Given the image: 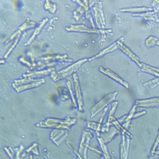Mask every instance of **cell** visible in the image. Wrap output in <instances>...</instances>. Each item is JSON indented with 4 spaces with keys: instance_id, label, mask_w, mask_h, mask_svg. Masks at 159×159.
Masks as SVG:
<instances>
[{
    "instance_id": "1",
    "label": "cell",
    "mask_w": 159,
    "mask_h": 159,
    "mask_svg": "<svg viewBox=\"0 0 159 159\" xmlns=\"http://www.w3.org/2000/svg\"><path fill=\"white\" fill-rule=\"evenodd\" d=\"M87 61H88L87 59L81 60V61L76 62L74 64H72L71 66H70L67 68L64 69V70L59 71V72H55V71H53L52 75H51V78H53L54 81H57V80H60V79H63V78H67L70 75L72 74L73 72H75L76 71H78V69L81 66L82 64L85 63Z\"/></svg>"
},
{
    "instance_id": "2",
    "label": "cell",
    "mask_w": 159,
    "mask_h": 159,
    "mask_svg": "<svg viewBox=\"0 0 159 159\" xmlns=\"http://www.w3.org/2000/svg\"><path fill=\"white\" fill-rule=\"evenodd\" d=\"M117 92H114V93H111V94L106 95L100 102H98L97 104L95 105L92 109L90 110L91 117H94L95 114L98 113L99 111H101L102 109H104L105 107H107V105L110 104L111 101L115 100V98L117 96Z\"/></svg>"
},
{
    "instance_id": "3",
    "label": "cell",
    "mask_w": 159,
    "mask_h": 159,
    "mask_svg": "<svg viewBox=\"0 0 159 159\" xmlns=\"http://www.w3.org/2000/svg\"><path fill=\"white\" fill-rule=\"evenodd\" d=\"M94 12L98 28L99 29L104 28L106 26V20H105L103 10H102V3L101 2H97L96 5L94 7Z\"/></svg>"
},
{
    "instance_id": "4",
    "label": "cell",
    "mask_w": 159,
    "mask_h": 159,
    "mask_svg": "<svg viewBox=\"0 0 159 159\" xmlns=\"http://www.w3.org/2000/svg\"><path fill=\"white\" fill-rule=\"evenodd\" d=\"M91 138H92V134L90 132H84L81 144H80V148H79V152L81 155H83L84 159L87 158V149L89 148V144Z\"/></svg>"
},
{
    "instance_id": "5",
    "label": "cell",
    "mask_w": 159,
    "mask_h": 159,
    "mask_svg": "<svg viewBox=\"0 0 159 159\" xmlns=\"http://www.w3.org/2000/svg\"><path fill=\"white\" fill-rule=\"evenodd\" d=\"M66 30L68 32H79V33H111V30L108 31H101V30H95V29H90L87 26H85L84 25H73V26H67L66 27Z\"/></svg>"
},
{
    "instance_id": "6",
    "label": "cell",
    "mask_w": 159,
    "mask_h": 159,
    "mask_svg": "<svg viewBox=\"0 0 159 159\" xmlns=\"http://www.w3.org/2000/svg\"><path fill=\"white\" fill-rule=\"evenodd\" d=\"M68 135V133L66 132V130L63 129H56L51 133V139L55 144H57L59 146L61 143L65 140L66 138Z\"/></svg>"
},
{
    "instance_id": "7",
    "label": "cell",
    "mask_w": 159,
    "mask_h": 159,
    "mask_svg": "<svg viewBox=\"0 0 159 159\" xmlns=\"http://www.w3.org/2000/svg\"><path fill=\"white\" fill-rule=\"evenodd\" d=\"M37 26V23H36L35 21H33V20H30V19H27L26 21H25V23L23 24L22 26H20L19 29L17 30L16 32L14 33L13 35H11V37H10V39H8V40H6V43L11 42L15 38H17L18 36L20 35V33H22L23 31L30 29V28H33V27H34V26Z\"/></svg>"
},
{
    "instance_id": "8",
    "label": "cell",
    "mask_w": 159,
    "mask_h": 159,
    "mask_svg": "<svg viewBox=\"0 0 159 159\" xmlns=\"http://www.w3.org/2000/svg\"><path fill=\"white\" fill-rule=\"evenodd\" d=\"M117 46H118V49H120L121 50H123L125 54H127V55L129 56L130 58L133 60L136 63L137 65L139 66V67H140L141 66V65H142V63L140 61V59H139V57H137L136 55H134L131 50H129V49L127 48L126 46H125V44L124 43V39L122 38V39H120L118 41H117Z\"/></svg>"
},
{
    "instance_id": "9",
    "label": "cell",
    "mask_w": 159,
    "mask_h": 159,
    "mask_svg": "<svg viewBox=\"0 0 159 159\" xmlns=\"http://www.w3.org/2000/svg\"><path fill=\"white\" fill-rule=\"evenodd\" d=\"M129 136H127L125 134H123V142L121 146V159L128 158V153L129 149Z\"/></svg>"
},
{
    "instance_id": "10",
    "label": "cell",
    "mask_w": 159,
    "mask_h": 159,
    "mask_svg": "<svg viewBox=\"0 0 159 159\" xmlns=\"http://www.w3.org/2000/svg\"><path fill=\"white\" fill-rule=\"evenodd\" d=\"M77 121H73V122H70V123H66V124H55V123H49L45 121L43 124H37L38 127H44V128H53L55 127L56 129H67L69 127L74 124Z\"/></svg>"
},
{
    "instance_id": "11",
    "label": "cell",
    "mask_w": 159,
    "mask_h": 159,
    "mask_svg": "<svg viewBox=\"0 0 159 159\" xmlns=\"http://www.w3.org/2000/svg\"><path fill=\"white\" fill-rule=\"evenodd\" d=\"M100 70H101V72H103L104 74L107 75V76H109V77H111V78H113L114 80H116L117 82H118L119 84H121L122 85H124V87H125L126 89L129 88V84H128L127 82L124 81V80H123V79L120 78V77L117 76V75L115 74L114 72H112V71H111V70H109V69L103 68L102 66H101V67H100Z\"/></svg>"
},
{
    "instance_id": "12",
    "label": "cell",
    "mask_w": 159,
    "mask_h": 159,
    "mask_svg": "<svg viewBox=\"0 0 159 159\" xmlns=\"http://www.w3.org/2000/svg\"><path fill=\"white\" fill-rule=\"evenodd\" d=\"M135 105L138 107H155L159 106V98L149 99V100H142V101H136Z\"/></svg>"
},
{
    "instance_id": "13",
    "label": "cell",
    "mask_w": 159,
    "mask_h": 159,
    "mask_svg": "<svg viewBox=\"0 0 159 159\" xmlns=\"http://www.w3.org/2000/svg\"><path fill=\"white\" fill-rule=\"evenodd\" d=\"M73 78L75 82V88H76V94H77V98H78V108L79 111H82L84 110V105H83V100H82L81 90H80V86H79V82H78V77L76 73L73 74Z\"/></svg>"
},
{
    "instance_id": "14",
    "label": "cell",
    "mask_w": 159,
    "mask_h": 159,
    "mask_svg": "<svg viewBox=\"0 0 159 159\" xmlns=\"http://www.w3.org/2000/svg\"><path fill=\"white\" fill-rule=\"evenodd\" d=\"M44 82H45V80H44V79H43V78H41V79L37 80L35 83H33V84H29L23 85V86L17 87V88H16V92L20 93V92H21V91L23 90H26V89H29L39 87V86H40V85H42L43 84H44Z\"/></svg>"
},
{
    "instance_id": "15",
    "label": "cell",
    "mask_w": 159,
    "mask_h": 159,
    "mask_svg": "<svg viewBox=\"0 0 159 159\" xmlns=\"http://www.w3.org/2000/svg\"><path fill=\"white\" fill-rule=\"evenodd\" d=\"M55 71V69H49V70H45V71H39L33 72V73H30V74H24L23 75V78H32L34 79V78H41L43 76H46V75L49 74L51 71Z\"/></svg>"
},
{
    "instance_id": "16",
    "label": "cell",
    "mask_w": 159,
    "mask_h": 159,
    "mask_svg": "<svg viewBox=\"0 0 159 159\" xmlns=\"http://www.w3.org/2000/svg\"><path fill=\"white\" fill-rule=\"evenodd\" d=\"M107 111V108H105V112L103 113V115L101 117V120L99 122V124H95V123H90V122H89L88 125L87 127L88 128H91V129H93L95 130V132L97 134L98 136H100V131H101V123H102V120H103V117H104L105 114H106V111Z\"/></svg>"
},
{
    "instance_id": "17",
    "label": "cell",
    "mask_w": 159,
    "mask_h": 159,
    "mask_svg": "<svg viewBox=\"0 0 159 159\" xmlns=\"http://www.w3.org/2000/svg\"><path fill=\"white\" fill-rule=\"evenodd\" d=\"M152 9L149 7H140V8H126V9H121L123 12H131V13H140V12H147L152 11Z\"/></svg>"
},
{
    "instance_id": "18",
    "label": "cell",
    "mask_w": 159,
    "mask_h": 159,
    "mask_svg": "<svg viewBox=\"0 0 159 159\" xmlns=\"http://www.w3.org/2000/svg\"><path fill=\"white\" fill-rule=\"evenodd\" d=\"M47 22H48V19L43 20V21H42V22H41V24H40V25L39 26V27H38V28L35 30V32H34V33L33 34V36L31 37V39H30L28 41H27V43H26V45H29L30 43H32V42H33V40L35 39V38L37 37V35H39V33L41 32V30L43 28V26H45V24Z\"/></svg>"
},
{
    "instance_id": "19",
    "label": "cell",
    "mask_w": 159,
    "mask_h": 159,
    "mask_svg": "<svg viewBox=\"0 0 159 159\" xmlns=\"http://www.w3.org/2000/svg\"><path fill=\"white\" fill-rule=\"evenodd\" d=\"M117 49H118V46H117V42L114 43L112 45L109 46L108 48H107V49H105L104 50H102L99 55H97L96 56H94V57H93V58H91L89 61H92V60H94V59H96V58H99V57H101V56H102V55H106V54H107V53H110L111 52V51H114V50H116Z\"/></svg>"
},
{
    "instance_id": "20",
    "label": "cell",
    "mask_w": 159,
    "mask_h": 159,
    "mask_svg": "<svg viewBox=\"0 0 159 159\" xmlns=\"http://www.w3.org/2000/svg\"><path fill=\"white\" fill-rule=\"evenodd\" d=\"M159 46V40L157 39L156 37H149L148 39L146 40V46L147 48H151L152 46Z\"/></svg>"
},
{
    "instance_id": "21",
    "label": "cell",
    "mask_w": 159,
    "mask_h": 159,
    "mask_svg": "<svg viewBox=\"0 0 159 159\" xmlns=\"http://www.w3.org/2000/svg\"><path fill=\"white\" fill-rule=\"evenodd\" d=\"M84 3V10H85V15H86V17L88 18L89 20H90L91 24H92V26H93V29H94V24L93 22V19H92V16H91V13L90 10L89 9V1L85 0L83 2Z\"/></svg>"
},
{
    "instance_id": "22",
    "label": "cell",
    "mask_w": 159,
    "mask_h": 159,
    "mask_svg": "<svg viewBox=\"0 0 159 159\" xmlns=\"http://www.w3.org/2000/svg\"><path fill=\"white\" fill-rule=\"evenodd\" d=\"M140 16H143L146 20H154V21L159 23V16L156 15L154 12H152V13H146L145 15Z\"/></svg>"
},
{
    "instance_id": "23",
    "label": "cell",
    "mask_w": 159,
    "mask_h": 159,
    "mask_svg": "<svg viewBox=\"0 0 159 159\" xmlns=\"http://www.w3.org/2000/svg\"><path fill=\"white\" fill-rule=\"evenodd\" d=\"M98 140H99V142H100V146H101V149H102V151H103V155H104L105 158L111 159L109 154H108V152H107V146H105V142H104V140H103V139L101 138V137H99V138H98Z\"/></svg>"
},
{
    "instance_id": "24",
    "label": "cell",
    "mask_w": 159,
    "mask_h": 159,
    "mask_svg": "<svg viewBox=\"0 0 159 159\" xmlns=\"http://www.w3.org/2000/svg\"><path fill=\"white\" fill-rule=\"evenodd\" d=\"M136 105H134V107L132 108V110H131V111H130V113L126 117H125V119H120L119 120V122H125V123H128V122H129L130 120H131V118H133L134 117V112H135V109H136Z\"/></svg>"
},
{
    "instance_id": "25",
    "label": "cell",
    "mask_w": 159,
    "mask_h": 159,
    "mask_svg": "<svg viewBox=\"0 0 159 159\" xmlns=\"http://www.w3.org/2000/svg\"><path fill=\"white\" fill-rule=\"evenodd\" d=\"M46 10H50L52 13H55L56 10H57V8H56V5H55V3H51L49 1H46L45 3V6H44Z\"/></svg>"
},
{
    "instance_id": "26",
    "label": "cell",
    "mask_w": 159,
    "mask_h": 159,
    "mask_svg": "<svg viewBox=\"0 0 159 159\" xmlns=\"http://www.w3.org/2000/svg\"><path fill=\"white\" fill-rule=\"evenodd\" d=\"M120 131L119 130H117V129H114L113 130V132H110L109 133V135L108 136H105L104 137V139H103V140H104V142L105 143H107V142H109L112 138H113V136L115 135V134H117V133H119Z\"/></svg>"
},
{
    "instance_id": "27",
    "label": "cell",
    "mask_w": 159,
    "mask_h": 159,
    "mask_svg": "<svg viewBox=\"0 0 159 159\" xmlns=\"http://www.w3.org/2000/svg\"><path fill=\"white\" fill-rule=\"evenodd\" d=\"M26 152H33L35 153L36 155H39V151H38V144H33V146L30 148L26 150Z\"/></svg>"
},
{
    "instance_id": "28",
    "label": "cell",
    "mask_w": 159,
    "mask_h": 159,
    "mask_svg": "<svg viewBox=\"0 0 159 159\" xmlns=\"http://www.w3.org/2000/svg\"><path fill=\"white\" fill-rule=\"evenodd\" d=\"M20 36H18V37H17V38H16V40L15 41V43H14L13 45H12V46H11V47H10V49L8 50V52H7L6 54H5V55H4V57H5V58H7V57L9 56V55H10V53L12 52V50H13V49H14V48H15V47L16 46V44H17V43H18V40H19V39H20Z\"/></svg>"
},
{
    "instance_id": "29",
    "label": "cell",
    "mask_w": 159,
    "mask_h": 159,
    "mask_svg": "<svg viewBox=\"0 0 159 159\" xmlns=\"http://www.w3.org/2000/svg\"><path fill=\"white\" fill-rule=\"evenodd\" d=\"M151 84H154L153 85V87H154V86H156V85L159 84V78H156V79H154V80H152V81L145 83V84H144V86H148V85H151Z\"/></svg>"
},
{
    "instance_id": "30",
    "label": "cell",
    "mask_w": 159,
    "mask_h": 159,
    "mask_svg": "<svg viewBox=\"0 0 159 159\" xmlns=\"http://www.w3.org/2000/svg\"><path fill=\"white\" fill-rule=\"evenodd\" d=\"M66 85H67V87H68L69 90H70V93H71V98L72 99V101H73V103H74V106L76 107L77 106V103H76V100H75L74 96H73V94H72V91H71V82L68 81L66 83Z\"/></svg>"
},
{
    "instance_id": "31",
    "label": "cell",
    "mask_w": 159,
    "mask_h": 159,
    "mask_svg": "<svg viewBox=\"0 0 159 159\" xmlns=\"http://www.w3.org/2000/svg\"><path fill=\"white\" fill-rule=\"evenodd\" d=\"M158 145H159V132H158V135H157V137L156 142H155V144H154L152 150V152H151V154H152V155H153V154H154V152H156L157 147L158 146Z\"/></svg>"
},
{
    "instance_id": "32",
    "label": "cell",
    "mask_w": 159,
    "mask_h": 159,
    "mask_svg": "<svg viewBox=\"0 0 159 159\" xmlns=\"http://www.w3.org/2000/svg\"><path fill=\"white\" fill-rule=\"evenodd\" d=\"M23 150H24V146H20L19 149L17 150V152H16V159H20V154H21V152H23Z\"/></svg>"
},
{
    "instance_id": "33",
    "label": "cell",
    "mask_w": 159,
    "mask_h": 159,
    "mask_svg": "<svg viewBox=\"0 0 159 159\" xmlns=\"http://www.w3.org/2000/svg\"><path fill=\"white\" fill-rule=\"evenodd\" d=\"M4 150H5V151H6V152H7V153H8V155H9V156L10 157V158H11V159H15V158H14V152H12V150L10 149V150H9V149H8V148H6V147L4 148Z\"/></svg>"
},
{
    "instance_id": "34",
    "label": "cell",
    "mask_w": 159,
    "mask_h": 159,
    "mask_svg": "<svg viewBox=\"0 0 159 159\" xmlns=\"http://www.w3.org/2000/svg\"><path fill=\"white\" fill-rule=\"evenodd\" d=\"M146 113V111H142V112H139V113H136L134 115V117H140V116H141V115H143V114Z\"/></svg>"
},
{
    "instance_id": "35",
    "label": "cell",
    "mask_w": 159,
    "mask_h": 159,
    "mask_svg": "<svg viewBox=\"0 0 159 159\" xmlns=\"http://www.w3.org/2000/svg\"><path fill=\"white\" fill-rule=\"evenodd\" d=\"M154 154H157V155H158L159 156V151H157V152H154Z\"/></svg>"
},
{
    "instance_id": "36",
    "label": "cell",
    "mask_w": 159,
    "mask_h": 159,
    "mask_svg": "<svg viewBox=\"0 0 159 159\" xmlns=\"http://www.w3.org/2000/svg\"><path fill=\"white\" fill-rule=\"evenodd\" d=\"M30 159H33V157H32V156L30 157Z\"/></svg>"
}]
</instances>
